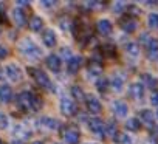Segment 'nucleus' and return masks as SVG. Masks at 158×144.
<instances>
[{
	"label": "nucleus",
	"instance_id": "obj_1",
	"mask_svg": "<svg viewBox=\"0 0 158 144\" xmlns=\"http://www.w3.org/2000/svg\"><path fill=\"white\" fill-rule=\"evenodd\" d=\"M17 104L22 110H31V112H37L40 109V101L37 99V96H34L31 92H22L17 96Z\"/></svg>",
	"mask_w": 158,
	"mask_h": 144
},
{
	"label": "nucleus",
	"instance_id": "obj_2",
	"mask_svg": "<svg viewBox=\"0 0 158 144\" xmlns=\"http://www.w3.org/2000/svg\"><path fill=\"white\" fill-rule=\"evenodd\" d=\"M19 50L20 53L28 57V59H39L42 56V50L31 40V39H22L19 42Z\"/></svg>",
	"mask_w": 158,
	"mask_h": 144
},
{
	"label": "nucleus",
	"instance_id": "obj_3",
	"mask_svg": "<svg viewBox=\"0 0 158 144\" xmlns=\"http://www.w3.org/2000/svg\"><path fill=\"white\" fill-rule=\"evenodd\" d=\"M30 71H31V76L34 78V81L37 82V85H40L42 88L50 90V92L54 90V85H53V82H51V79L48 78L47 73H44L42 70H37V68H30Z\"/></svg>",
	"mask_w": 158,
	"mask_h": 144
},
{
	"label": "nucleus",
	"instance_id": "obj_4",
	"mask_svg": "<svg viewBox=\"0 0 158 144\" xmlns=\"http://www.w3.org/2000/svg\"><path fill=\"white\" fill-rule=\"evenodd\" d=\"M62 138L65 139V142L68 144H77L79 138H81V133H79V130L73 125H68L62 130Z\"/></svg>",
	"mask_w": 158,
	"mask_h": 144
},
{
	"label": "nucleus",
	"instance_id": "obj_5",
	"mask_svg": "<svg viewBox=\"0 0 158 144\" xmlns=\"http://www.w3.org/2000/svg\"><path fill=\"white\" fill-rule=\"evenodd\" d=\"M5 73H6L8 79L13 81V82H19V81L22 79V76H23L22 68H20L19 65H16V64H10V65H6Z\"/></svg>",
	"mask_w": 158,
	"mask_h": 144
},
{
	"label": "nucleus",
	"instance_id": "obj_6",
	"mask_svg": "<svg viewBox=\"0 0 158 144\" xmlns=\"http://www.w3.org/2000/svg\"><path fill=\"white\" fill-rule=\"evenodd\" d=\"M60 112H62L65 116H73V115H76L77 107H76L74 101H71V99H68V98H62V99H60Z\"/></svg>",
	"mask_w": 158,
	"mask_h": 144
},
{
	"label": "nucleus",
	"instance_id": "obj_7",
	"mask_svg": "<svg viewBox=\"0 0 158 144\" xmlns=\"http://www.w3.org/2000/svg\"><path fill=\"white\" fill-rule=\"evenodd\" d=\"M81 67H82V57L81 56H71L67 62V70H68L70 75L77 73V71L81 70Z\"/></svg>",
	"mask_w": 158,
	"mask_h": 144
},
{
	"label": "nucleus",
	"instance_id": "obj_8",
	"mask_svg": "<svg viewBox=\"0 0 158 144\" xmlns=\"http://www.w3.org/2000/svg\"><path fill=\"white\" fill-rule=\"evenodd\" d=\"M85 105H87V110L93 115H98L102 110V105H101L99 99L95 98V96H85Z\"/></svg>",
	"mask_w": 158,
	"mask_h": 144
},
{
	"label": "nucleus",
	"instance_id": "obj_9",
	"mask_svg": "<svg viewBox=\"0 0 158 144\" xmlns=\"http://www.w3.org/2000/svg\"><path fill=\"white\" fill-rule=\"evenodd\" d=\"M89 129L95 133V135H98V136H104V124H102V121L99 119V118H90L89 119Z\"/></svg>",
	"mask_w": 158,
	"mask_h": 144
},
{
	"label": "nucleus",
	"instance_id": "obj_10",
	"mask_svg": "<svg viewBox=\"0 0 158 144\" xmlns=\"http://www.w3.org/2000/svg\"><path fill=\"white\" fill-rule=\"evenodd\" d=\"M45 62H47V67L53 71V73H59L60 68H62V60H60V57L56 56V54H50Z\"/></svg>",
	"mask_w": 158,
	"mask_h": 144
},
{
	"label": "nucleus",
	"instance_id": "obj_11",
	"mask_svg": "<svg viewBox=\"0 0 158 144\" xmlns=\"http://www.w3.org/2000/svg\"><path fill=\"white\" fill-rule=\"evenodd\" d=\"M14 98V93H13V88L10 85H0V102L3 104H10Z\"/></svg>",
	"mask_w": 158,
	"mask_h": 144
},
{
	"label": "nucleus",
	"instance_id": "obj_12",
	"mask_svg": "<svg viewBox=\"0 0 158 144\" xmlns=\"http://www.w3.org/2000/svg\"><path fill=\"white\" fill-rule=\"evenodd\" d=\"M42 40H44L45 47H48V48H53V47H56V43H57L56 33H54L53 30H45V31L42 33Z\"/></svg>",
	"mask_w": 158,
	"mask_h": 144
},
{
	"label": "nucleus",
	"instance_id": "obj_13",
	"mask_svg": "<svg viewBox=\"0 0 158 144\" xmlns=\"http://www.w3.org/2000/svg\"><path fill=\"white\" fill-rule=\"evenodd\" d=\"M138 23H136V19L133 16H127L121 20V28L126 31V33H133L136 30Z\"/></svg>",
	"mask_w": 158,
	"mask_h": 144
},
{
	"label": "nucleus",
	"instance_id": "obj_14",
	"mask_svg": "<svg viewBox=\"0 0 158 144\" xmlns=\"http://www.w3.org/2000/svg\"><path fill=\"white\" fill-rule=\"evenodd\" d=\"M96 28H98V33L102 34V36H109V34H112V31H113V25H112V22L107 20V19L99 20V22L96 23Z\"/></svg>",
	"mask_w": 158,
	"mask_h": 144
},
{
	"label": "nucleus",
	"instance_id": "obj_15",
	"mask_svg": "<svg viewBox=\"0 0 158 144\" xmlns=\"http://www.w3.org/2000/svg\"><path fill=\"white\" fill-rule=\"evenodd\" d=\"M129 93H130V96H132L133 99H136V101H141V99L144 98V85H143V84H138V82H135V84H132V85H130V88H129Z\"/></svg>",
	"mask_w": 158,
	"mask_h": 144
},
{
	"label": "nucleus",
	"instance_id": "obj_16",
	"mask_svg": "<svg viewBox=\"0 0 158 144\" xmlns=\"http://www.w3.org/2000/svg\"><path fill=\"white\" fill-rule=\"evenodd\" d=\"M146 47H147V57H149L150 60L158 59V40L152 37V39L147 42Z\"/></svg>",
	"mask_w": 158,
	"mask_h": 144
},
{
	"label": "nucleus",
	"instance_id": "obj_17",
	"mask_svg": "<svg viewBox=\"0 0 158 144\" xmlns=\"http://www.w3.org/2000/svg\"><path fill=\"white\" fill-rule=\"evenodd\" d=\"M113 113L118 116V118H126L127 113H129V107L124 101H116L113 104Z\"/></svg>",
	"mask_w": 158,
	"mask_h": 144
},
{
	"label": "nucleus",
	"instance_id": "obj_18",
	"mask_svg": "<svg viewBox=\"0 0 158 144\" xmlns=\"http://www.w3.org/2000/svg\"><path fill=\"white\" fill-rule=\"evenodd\" d=\"M13 20L17 27H23L27 23V17H25V13L20 10V8H16L13 11Z\"/></svg>",
	"mask_w": 158,
	"mask_h": 144
},
{
	"label": "nucleus",
	"instance_id": "obj_19",
	"mask_svg": "<svg viewBox=\"0 0 158 144\" xmlns=\"http://www.w3.org/2000/svg\"><path fill=\"white\" fill-rule=\"evenodd\" d=\"M110 85H112V88H113L115 92H121V90H123V85H124V78H123L119 73H115V75L112 76Z\"/></svg>",
	"mask_w": 158,
	"mask_h": 144
},
{
	"label": "nucleus",
	"instance_id": "obj_20",
	"mask_svg": "<svg viewBox=\"0 0 158 144\" xmlns=\"http://www.w3.org/2000/svg\"><path fill=\"white\" fill-rule=\"evenodd\" d=\"M39 122H40V125L47 127L48 130H54V129H57V127H59V121H57V119H54V118H50V116H44Z\"/></svg>",
	"mask_w": 158,
	"mask_h": 144
},
{
	"label": "nucleus",
	"instance_id": "obj_21",
	"mask_svg": "<svg viewBox=\"0 0 158 144\" xmlns=\"http://www.w3.org/2000/svg\"><path fill=\"white\" fill-rule=\"evenodd\" d=\"M139 119H141L144 124H147V125H153V122H155V118H153L152 110H147V109H144V110L139 113Z\"/></svg>",
	"mask_w": 158,
	"mask_h": 144
},
{
	"label": "nucleus",
	"instance_id": "obj_22",
	"mask_svg": "<svg viewBox=\"0 0 158 144\" xmlns=\"http://www.w3.org/2000/svg\"><path fill=\"white\" fill-rule=\"evenodd\" d=\"M28 25H30V30L31 31H40L44 28V19L39 17V16H34V17H31V20H30Z\"/></svg>",
	"mask_w": 158,
	"mask_h": 144
},
{
	"label": "nucleus",
	"instance_id": "obj_23",
	"mask_svg": "<svg viewBox=\"0 0 158 144\" xmlns=\"http://www.w3.org/2000/svg\"><path fill=\"white\" fill-rule=\"evenodd\" d=\"M126 53L130 56V57H138L139 56V45L138 43H135V42H129L127 45H126Z\"/></svg>",
	"mask_w": 158,
	"mask_h": 144
},
{
	"label": "nucleus",
	"instance_id": "obj_24",
	"mask_svg": "<svg viewBox=\"0 0 158 144\" xmlns=\"http://www.w3.org/2000/svg\"><path fill=\"white\" fill-rule=\"evenodd\" d=\"M102 73V67L98 64V60L92 62L89 65V78H95V76H99Z\"/></svg>",
	"mask_w": 158,
	"mask_h": 144
},
{
	"label": "nucleus",
	"instance_id": "obj_25",
	"mask_svg": "<svg viewBox=\"0 0 158 144\" xmlns=\"http://www.w3.org/2000/svg\"><path fill=\"white\" fill-rule=\"evenodd\" d=\"M143 85H147L150 88H155V87H158V79L155 76L149 75V73H144L143 75Z\"/></svg>",
	"mask_w": 158,
	"mask_h": 144
},
{
	"label": "nucleus",
	"instance_id": "obj_26",
	"mask_svg": "<svg viewBox=\"0 0 158 144\" xmlns=\"http://www.w3.org/2000/svg\"><path fill=\"white\" fill-rule=\"evenodd\" d=\"M14 135L20 138V139H17V141H22V139L30 138V132H28V129H25L22 124H19V125H16V127H14Z\"/></svg>",
	"mask_w": 158,
	"mask_h": 144
},
{
	"label": "nucleus",
	"instance_id": "obj_27",
	"mask_svg": "<svg viewBox=\"0 0 158 144\" xmlns=\"http://www.w3.org/2000/svg\"><path fill=\"white\" fill-rule=\"evenodd\" d=\"M139 127H141V122H139V119H136V118H130V119L126 121V129L130 130V132H138Z\"/></svg>",
	"mask_w": 158,
	"mask_h": 144
},
{
	"label": "nucleus",
	"instance_id": "obj_28",
	"mask_svg": "<svg viewBox=\"0 0 158 144\" xmlns=\"http://www.w3.org/2000/svg\"><path fill=\"white\" fill-rule=\"evenodd\" d=\"M116 133H118V127H116V124H115L113 121H110V122H107V124L104 125V135H109V136L115 138Z\"/></svg>",
	"mask_w": 158,
	"mask_h": 144
},
{
	"label": "nucleus",
	"instance_id": "obj_29",
	"mask_svg": "<svg viewBox=\"0 0 158 144\" xmlns=\"http://www.w3.org/2000/svg\"><path fill=\"white\" fill-rule=\"evenodd\" d=\"M70 92H71V96H73L74 99H77V101H82V99H85V93H84V90H82L81 87L73 85V87L70 88Z\"/></svg>",
	"mask_w": 158,
	"mask_h": 144
},
{
	"label": "nucleus",
	"instance_id": "obj_30",
	"mask_svg": "<svg viewBox=\"0 0 158 144\" xmlns=\"http://www.w3.org/2000/svg\"><path fill=\"white\" fill-rule=\"evenodd\" d=\"M113 139H115V142H118V144H132L130 136L126 135V133H116V136H115Z\"/></svg>",
	"mask_w": 158,
	"mask_h": 144
},
{
	"label": "nucleus",
	"instance_id": "obj_31",
	"mask_svg": "<svg viewBox=\"0 0 158 144\" xmlns=\"http://www.w3.org/2000/svg\"><path fill=\"white\" fill-rule=\"evenodd\" d=\"M96 88H98L101 93H106L107 88H109V81H107L106 78H99V79L96 81Z\"/></svg>",
	"mask_w": 158,
	"mask_h": 144
},
{
	"label": "nucleus",
	"instance_id": "obj_32",
	"mask_svg": "<svg viewBox=\"0 0 158 144\" xmlns=\"http://www.w3.org/2000/svg\"><path fill=\"white\" fill-rule=\"evenodd\" d=\"M147 23L152 30H158V14H150L147 19Z\"/></svg>",
	"mask_w": 158,
	"mask_h": 144
},
{
	"label": "nucleus",
	"instance_id": "obj_33",
	"mask_svg": "<svg viewBox=\"0 0 158 144\" xmlns=\"http://www.w3.org/2000/svg\"><path fill=\"white\" fill-rule=\"evenodd\" d=\"M126 8H127V5H126L124 2H116V3L113 5V13H118V14H119V13H123Z\"/></svg>",
	"mask_w": 158,
	"mask_h": 144
},
{
	"label": "nucleus",
	"instance_id": "obj_34",
	"mask_svg": "<svg viewBox=\"0 0 158 144\" xmlns=\"http://www.w3.org/2000/svg\"><path fill=\"white\" fill-rule=\"evenodd\" d=\"M10 124V119L5 113H0V129H6Z\"/></svg>",
	"mask_w": 158,
	"mask_h": 144
},
{
	"label": "nucleus",
	"instance_id": "obj_35",
	"mask_svg": "<svg viewBox=\"0 0 158 144\" xmlns=\"http://www.w3.org/2000/svg\"><path fill=\"white\" fill-rule=\"evenodd\" d=\"M8 54H10L8 48H6L5 45H0V59H6Z\"/></svg>",
	"mask_w": 158,
	"mask_h": 144
},
{
	"label": "nucleus",
	"instance_id": "obj_36",
	"mask_svg": "<svg viewBox=\"0 0 158 144\" xmlns=\"http://www.w3.org/2000/svg\"><path fill=\"white\" fill-rule=\"evenodd\" d=\"M102 51H104L107 56H113V54H115V48H113L112 45H106V47L102 48Z\"/></svg>",
	"mask_w": 158,
	"mask_h": 144
},
{
	"label": "nucleus",
	"instance_id": "obj_37",
	"mask_svg": "<svg viewBox=\"0 0 158 144\" xmlns=\"http://www.w3.org/2000/svg\"><path fill=\"white\" fill-rule=\"evenodd\" d=\"M150 102H152V105H158V90H156V92H152V95H150Z\"/></svg>",
	"mask_w": 158,
	"mask_h": 144
},
{
	"label": "nucleus",
	"instance_id": "obj_38",
	"mask_svg": "<svg viewBox=\"0 0 158 144\" xmlns=\"http://www.w3.org/2000/svg\"><path fill=\"white\" fill-rule=\"evenodd\" d=\"M56 5V2H42V6H45V8H53Z\"/></svg>",
	"mask_w": 158,
	"mask_h": 144
},
{
	"label": "nucleus",
	"instance_id": "obj_39",
	"mask_svg": "<svg viewBox=\"0 0 158 144\" xmlns=\"http://www.w3.org/2000/svg\"><path fill=\"white\" fill-rule=\"evenodd\" d=\"M17 5L23 6V8H30V2H22V0H20V2H17Z\"/></svg>",
	"mask_w": 158,
	"mask_h": 144
},
{
	"label": "nucleus",
	"instance_id": "obj_40",
	"mask_svg": "<svg viewBox=\"0 0 158 144\" xmlns=\"http://www.w3.org/2000/svg\"><path fill=\"white\" fill-rule=\"evenodd\" d=\"M146 5H147V6H155L156 2H146Z\"/></svg>",
	"mask_w": 158,
	"mask_h": 144
},
{
	"label": "nucleus",
	"instance_id": "obj_41",
	"mask_svg": "<svg viewBox=\"0 0 158 144\" xmlns=\"http://www.w3.org/2000/svg\"><path fill=\"white\" fill-rule=\"evenodd\" d=\"M144 144H155V142H153V141H152V139H149V141H146V142H144Z\"/></svg>",
	"mask_w": 158,
	"mask_h": 144
},
{
	"label": "nucleus",
	"instance_id": "obj_42",
	"mask_svg": "<svg viewBox=\"0 0 158 144\" xmlns=\"http://www.w3.org/2000/svg\"><path fill=\"white\" fill-rule=\"evenodd\" d=\"M33 144H44V141H34Z\"/></svg>",
	"mask_w": 158,
	"mask_h": 144
},
{
	"label": "nucleus",
	"instance_id": "obj_43",
	"mask_svg": "<svg viewBox=\"0 0 158 144\" xmlns=\"http://www.w3.org/2000/svg\"><path fill=\"white\" fill-rule=\"evenodd\" d=\"M13 144H23V142H22V141H14Z\"/></svg>",
	"mask_w": 158,
	"mask_h": 144
},
{
	"label": "nucleus",
	"instance_id": "obj_44",
	"mask_svg": "<svg viewBox=\"0 0 158 144\" xmlns=\"http://www.w3.org/2000/svg\"><path fill=\"white\" fill-rule=\"evenodd\" d=\"M2 76H3V71H2V68H0V79H2Z\"/></svg>",
	"mask_w": 158,
	"mask_h": 144
},
{
	"label": "nucleus",
	"instance_id": "obj_45",
	"mask_svg": "<svg viewBox=\"0 0 158 144\" xmlns=\"http://www.w3.org/2000/svg\"><path fill=\"white\" fill-rule=\"evenodd\" d=\"M156 118H158V112H156Z\"/></svg>",
	"mask_w": 158,
	"mask_h": 144
},
{
	"label": "nucleus",
	"instance_id": "obj_46",
	"mask_svg": "<svg viewBox=\"0 0 158 144\" xmlns=\"http://www.w3.org/2000/svg\"><path fill=\"white\" fill-rule=\"evenodd\" d=\"M54 144H60V142H54Z\"/></svg>",
	"mask_w": 158,
	"mask_h": 144
},
{
	"label": "nucleus",
	"instance_id": "obj_47",
	"mask_svg": "<svg viewBox=\"0 0 158 144\" xmlns=\"http://www.w3.org/2000/svg\"><path fill=\"white\" fill-rule=\"evenodd\" d=\"M0 144H2V142H0Z\"/></svg>",
	"mask_w": 158,
	"mask_h": 144
}]
</instances>
